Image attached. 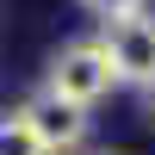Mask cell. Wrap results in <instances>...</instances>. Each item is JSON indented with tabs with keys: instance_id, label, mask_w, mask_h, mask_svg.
<instances>
[{
	"instance_id": "obj_1",
	"label": "cell",
	"mask_w": 155,
	"mask_h": 155,
	"mask_svg": "<svg viewBox=\"0 0 155 155\" xmlns=\"http://www.w3.org/2000/svg\"><path fill=\"white\" fill-rule=\"evenodd\" d=\"M99 50L112 56V74H118L124 87H149V81H155V19H149L143 6L106 19Z\"/></svg>"
},
{
	"instance_id": "obj_2",
	"label": "cell",
	"mask_w": 155,
	"mask_h": 155,
	"mask_svg": "<svg viewBox=\"0 0 155 155\" xmlns=\"http://www.w3.org/2000/svg\"><path fill=\"white\" fill-rule=\"evenodd\" d=\"M112 87H118V74H112V56L99 44H68L50 62V93L74 99V106H99Z\"/></svg>"
},
{
	"instance_id": "obj_3",
	"label": "cell",
	"mask_w": 155,
	"mask_h": 155,
	"mask_svg": "<svg viewBox=\"0 0 155 155\" xmlns=\"http://www.w3.org/2000/svg\"><path fill=\"white\" fill-rule=\"evenodd\" d=\"M25 118H31V130H37V143H44L50 155H68V149H81L87 143V106H74V99H62V93H37L31 106H19Z\"/></svg>"
},
{
	"instance_id": "obj_4",
	"label": "cell",
	"mask_w": 155,
	"mask_h": 155,
	"mask_svg": "<svg viewBox=\"0 0 155 155\" xmlns=\"http://www.w3.org/2000/svg\"><path fill=\"white\" fill-rule=\"evenodd\" d=\"M0 155H50L25 112H0Z\"/></svg>"
},
{
	"instance_id": "obj_5",
	"label": "cell",
	"mask_w": 155,
	"mask_h": 155,
	"mask_svg": "<svg viewBox=\"0 0 155 155\" xmlns=\"http://www.w3.org/2000/svg\"><path fill=\"white\" fill-rule=\"evenodd\" d=\"M93 19H118V12H137V6H149V0H81Z\"/></svg>"
},
{
	"instance_id": "obj_6",
	"label": "cell",
	"mask_w": 155,
	"mask_h": 155,
	"mask_svg": "<svg viewBox=\"0 0 155 155\" xmlns=\"http://www.w3.org/2000/svg\"><path fill=\"white\" fill-rule=\"evenodd\" d=\"M137 93H143V118L155 124V81H149V87H137Z\"/></svg>"
},
{
	"instance_id": "obj_7",
	"label": "cell",
	"mask_w": 155,
	"mask_h": 155,
	"mask_svg": "<svg viewBox=\"0 0 155 155\" xmlns=\"http://www.w3.org/2000/svg\"><path fill=\"white\" fill-rule=\"evenodd\" d=\"M93 155H112V149H93Z\"/></svg>"
}]
</instances>
